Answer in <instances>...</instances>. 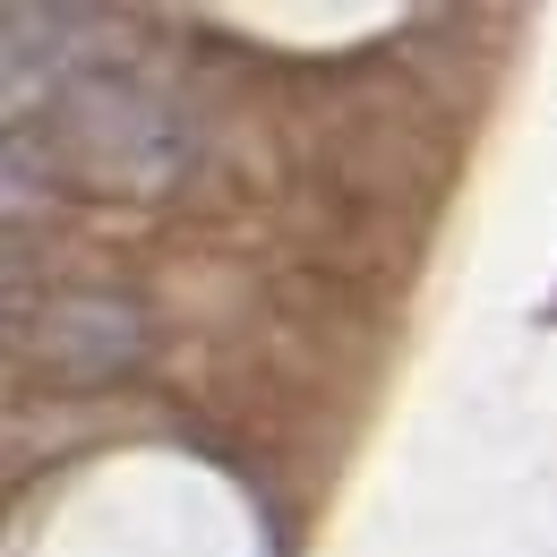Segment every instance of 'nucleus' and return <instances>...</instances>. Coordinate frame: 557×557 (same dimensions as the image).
<instances>
[{"label":"nucleus","mask_w":557,"mask_h":557,"mask_svg":"<svg viewBox=\"0 0 557 557\" xmlns=\"http://www.w3.org/2000/svg\"><path fill=\"white\" fill-rule=\"evenodd\" d=\"M44 154L77 189L154 198L189 172V112L129 61H86L44 112Z\"/></svg>","instance_id":"f257e3e1"},{"label":"nucleus","mask_w":557,"mask_h":557,"mask_svg":"<svg viewBox=\"0 0 557 557\" xmlns=\"http://www.w3.org/2000/svg\"><path fill=\"white\" fill-rule=\"evenodd\" d=\"M17 360L44 386H112L146 360V318L121 292H52L44 309H17Z\"/></svg>","instance_id":"f03ea898"}]
</instances>
